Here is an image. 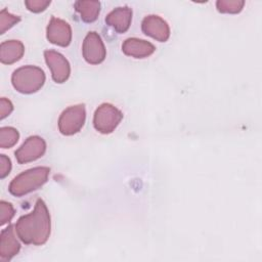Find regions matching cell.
Here are the masks:
<instances>
[{"instance_id":"obj_1","label":"cell","mask_w":262,"mask_h":262,"mask_svg":"<svg viewBox=\"0 0 262 262\" xmlns=\"http://www.w3.org/2000/svg\"><path fill=\"white\" fill-rule=\"evenodd\" d=\"M18 238L26 245H44L50 235L51 220L45 202L38 199L34 210L18 218L14 225Z\"/></svg>"},{"instance_id":"obj_2","label":"cell","mask_w":262,"mask_h":262,"mask_svg":"<svg viewBox=\"0 0 262 262\" xmlns=\"http://www.w3.org/2000/svg\"><path fill=\"white\" fill-rule=\"evenodd\" d=\"M49 174L50 169L48 167L28 169L11 180L8 190L12 195L20 198L43 186L47 182Z\"/></svg>"},{"instance_id":"obj_3","label":"cell","mask_w":262,"mask_h":262,"mask_svg":"<svg viewBox=\"0 0 262 262\" xmlns=\"http://www.w3.org/2000/svg\"><path fill=\"white\" fill-rule=\"evenodd\" d=\"M45 78V74L41 68L29 64L20 67L12 73L11 83L17 92L32 94L42 88Z\"/></svg>"},{"instance_id":"obj_4","label":"cell","mask_w":262,"mask_h":262,"mask_svg":"<svg viewBox=\"0 0 262 262\" xmlns=\"http://www.w3.org/2000/svg\"><path fill=\"white\" fill-rule=\"evenodd\" d=\"M123 119V113L111 103L100 104L94 112L93 126L101 134H110L115 131Z\"/></svg>"},{"instance_id":"obj_5","label":"cell","mask_w":262,"mask_h":262,"mask_svg":"<svg viewBox=\"0 0 262 262\" xmlns=\"http://www.w3.org/2000/svg\"><path fill=\"white\" fill-rule=\"evenodd\" d=\"M86 108L83 103L67 107L58 118V130L62 135L71 136L78 133L85 124Z\"/></svg>"},{"instance_id":"obj_6","label":"cell","mask_w":262,"mask_h":262,"mask_svg":"<svg viewBox=\"0 0 262 262\" xmlns=\"http://www.w3.org/2000/svg\"><path fill=\"white\" fill-rule=\"evenodd\" d=\"M82 54L90 64H99L105 59L106 49L98 33L94 31L87 33L82 45Z\"/></svg>"},{"instance_id":"obj_7","label":"cell","mask_w":262,"mask_h":262,"mask_svg":"<svg viewBox=\"0 0 262 262\" xmlns=\"http://www.w3.org/2000/svg\"><path fill=\"white\" fill-rule=\"evenodd\" d=\"M46 151L45 140L37 135L28 137L25 142L15 150V159L18 164H27L34 162L41 157Z\"/></svg>"},{"instance_id":"obj_8","label":"cell","mask_w":262,"mask_h":262,"mask_svg":"<svg viewBox=\"0 0 262 262\" xmlns=\"http://www.w3.org/2000/svg\"><path fill=\"white\" fill-rule=\"evenodd\" d=\"M44 57L47 67L50 69L52 80L55 83H64L71 74V67L68 59L55 50H45Z\"/></svg>"},{"instance_id":"obj_9","label":"cell","mask_w":262,"mask_h":262,"mask_svg":"<svg viewBox=\"0 0 262 262\" xmlns=\"http://www.w3.org/2000/svg\"><path fill=\"white\" fill-rule=\"evenodd\" d=\"M47 40L61 47H67L72 41V28L66 20L51 16L46 28Z\"/></svg>"},{"instance_id":"obj_10","label":"cell","mask_w":262,"mask_h":262,"mask_svg":"<svg viewBox=\"0 0 262 262\" xmlns=\"http://www.w3.org/2000/svg\"><path fill=\"white\" fill-rule=\"evenodd\" d=\"M143 34L159 42H166L170 37V28L166 20L156 14L146 15L141 21Z\"/></svg>"},{"instance_id":"obj_11","label":"cell","mask_w":262,"mask_h":262,"mask_svg":"<svg viewBox=\"0 0 262 262\" xmlns=\"http://www.w3.org/2000/svg\"><path fill=\"white\" fill-rule=\"evenodd\" d=\"M15 227L9 224L0 233V261H9L20 250V244L17 239Z\"/></svg>"},{"instance_id":"obj_12","label":"cell","mask_w":262,"mask_h":262,"mask_svg":"<svg viewBox=\"0 0 262 262\" xmlns=\"http://www.w3.org/2000/svg\"><path fill=\"white\" fill-rule=\"evenodd\" d=\"M105 24L112 27L117 33L123 34L130 28L132 20V9L127 6H121L113 9L105 16Z\"/></svg>"},{"instance_id":"obj_13","label":"cell","mask_w":262,"mask_h":262,"mask_svg":"<svg viewBox=\"0 0 262 262\" xmlns=\"http://www.w3.org/2000/svg\"><path fill=\"white\" fill-rule=\"evenodd\" d=\"M122 51L127 56L134 58H145L150 56L156 51V47L152 43L146 40L128 38L122 44Z\"/></svg>"},{"instance_id":"obj_14","label":"cell","mask_w":262,"mask_h":262,"mask_svg":"<svg viewBox=\"0 0 262 262\" xmlns=\"http://www.w3.org/2000/svg\"><path fill=\"white\" fill-rule=\"evenodd\" d=\"M25 53V46L18 40L3 41L0 45V61L4 64H12L18 61Z\"/></svg>"},{"instance_id":"obj_15","label":"cell","mask_w":262,"mask_h":262,"mask_svg":"<svg viewBox=\"0 0 262 262\" xmlns=\"http://www.w3.org/2000/svg\"><path fill=\"white\" fill-rule=\"evenodd\" d=\"M75 10L80 14L84 23H93L97 19L100 12V2L90 0H80L74 3Z\"/></svg>"},{"instance_id":"obj_16","label":"cell","mask_w":262,"mask_h":262,"mask_svg":"<svg viewBox=\"0 0 262 262\" xmlns=\"http://www.w3.org/2000/svg\"><path fill=\"white\" fill-rule=\"evenodd\" d=\"M19 139L18 131L13 127H2L0 128V147L10 148Z\"/></svg>"},{"instance_id":"obj_17","label":"cell","mask_w":262,"mask_h":262,"mask_svg":"<svg viewBox=\"0 0 262 262\" xmlns=\"http://www.w3.org/2000/svg\"><path fill=\"white\" fill-rule=\"evenodd\" d=\"M245 5L243 0H218L216 2V8L221 13L235 14L239 13Z\"/></svg>"},{"instance_id":"obj_18","label":"cell","mask_w":262,"mask_h":262,"mask_svg":"<svg viewBox=\"0 0 262 262\" xmlns=\"http://www.w3.org/2000/svg\"><path fill=\"white\" fill-rule=\"evenodd\" d=\"M20 21V17L8 12L6 8L0 11V34H4L7 30L11 29L17 23Z\"/></svg>"},{"instance_id":"obj_19","label":"cell","mask_w":262,"mask_h":262,"mask_svg":"<svg viewBox=\"0 0 262 262\" xmlns=\"http://www.w3.org/2000/svg\"><path fill=\"white\" fill-rule=\"evenodd\" d=\"M15 211L13 206L5 201L0 202V225H4L8 223L14 216Z\"/></svg>"},{"instance_id":"obj_20","label":"cell","mask_w":262,"mask_h":262,"mask_svg":"<svg viewBox=\"0 0 262 262\" xmlns=\"http://www.w3.org/2000/svg\"><path fill=\"white\" fill-rule=\"evenodd\" d=\"M51 1L49 0H26L25 5L31 12L39 13L44 11L49 5Z\"/></svg>"},{"instance_id":"obj_21","label":"cell","mask_w":262,"mask_h":262,"mask_svg":"<svg viewBox=\"0 0 262 262\" xmlns=\"http://www.w3.org/2000/svg\"><path fill=\"white\" fill-rule=\"evenodd\" d=\"M11 171V161L5 155H0V178H5Z\"/></svg>"},{"instance_id":"obj_22","label":"cell","mask_w":262,"mask_h":262,"mask_svg":"<svg viewBox=\"0 0 262 262\" xmlns=\"http://www.w3.org/2000/svg\"><path fill=\"white\" fill-rule=\"evenodd\" d=\"M12 111H13V104L11 103V101L5 97H1V99H0V119L1 120L5 119L7 116H9L11 114Z\"/></svg>"}]
</instances>
